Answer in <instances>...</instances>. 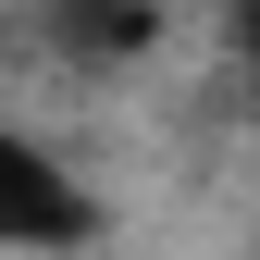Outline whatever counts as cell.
<instances>
[{"instance_id": "1", "label": "cell", "mask_w": 260, "mask_h": 260, "mask_svg": "<svg viewBox=\"0 0 260 260\" xmlns=\"http://www.w3.org/2000/svg\"><path fill=\"white\" fill-rule=\"evenodd\" d=\"M75 236H87V186L0 124V248H75Z\"/></svg>"}, {"instance_id": "2", "label": "cell", "mask_w": 260, "mask_h": 260, "mask_svg": "<svg viewBox=\"0 0 260 260\" xmlns=\"http://www.w3.org/2000/svg\"><path fill=\"white\" fill-rule=\"evenodd\" d=\"M50 25H62V50L124 62V50H149V38H161V0H50Z\"/></svg>"}, {"instance_id": "3", "label": "cell", "mask_w": 260, "mask_h": 260, "mask_svg": "<svg viewBox=\"0 0 260 260\" xmlns=\"http://www.w3.org/2000/svg\"><path fill=\"white\" fill-rule=\"evenodd\" d=\"M236 50H248V62H260V0H248V13H236Z\"/></svg>"}]
</instances>
